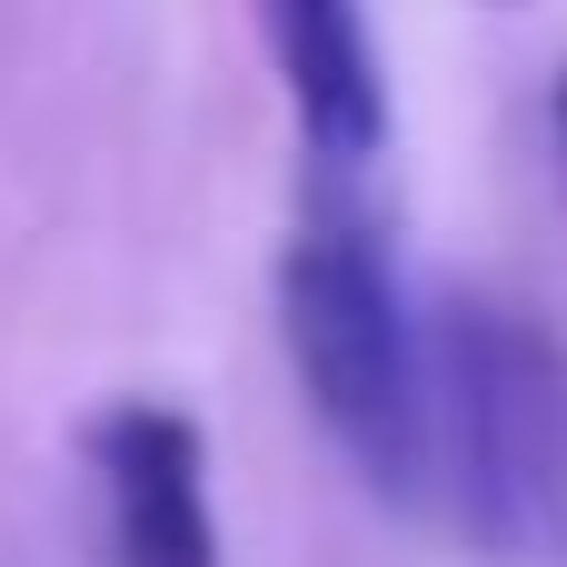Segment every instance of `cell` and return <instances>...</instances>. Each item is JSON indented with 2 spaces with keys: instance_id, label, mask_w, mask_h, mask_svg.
Instances as JSON below:
<instances>
[{
  "instance_id": "1",
  "label": "cell",
  "mask_w": 567,
  "mask_h": 567,
  "mask_svg": "<svg viewBox=\"0 0 567 567\" xmlns=\"http://www.w3.org/2000/svg\"><path fill=\"white\" fill-rule=\"evenodd\" d=\"M279 339L339 458L389 508H419L429 488V299L399 279L369 179H309L299 229L279 249Z\"/></svg>"
},
{
  "instance_id": "2",
  "label": "cell",
  "mask_w": 567,
  "mask_h": 567,
  "mask_svg": "<svg viewBox=\"0 0 567 567\" xmlns=\"http://www.w3.org/2000/svg\"><path fill=\"white\" fill-rule=\"evenodd\" d=\"M419 508L498 567H567V349L518 299H429Z\"/></svg>"
},
{
  "instance_id": "3",
  "label": "cell",
  "mask_w": 567,
  "mask_h": 567,
  "mask_svg": "<svg viewBox=\"0 0 567 567\" xmlns=\"http://www.w3.org/2000/svg\"><path fill=\"white\" fill-rule=\"evenodd\" d=\"M80 478L100 518V567H219L209 439L169 399H110L80 419Z\"/></svg>"
},
{
  "instance_id": "4",
  "label": "cell",
  "mask_w": 567,
  "mask_h": 567,
  "mask_svg": "<svg viewBox=\"0 0 567 567\" xmlns=\"http://www.w3.org/2000/svg\"><path fill=\"white\" fill-rule=\"evenodd\" d=\"M309 179H369L389 150V50L369 0H249Z\"/></svg>"
}]
</instances>
